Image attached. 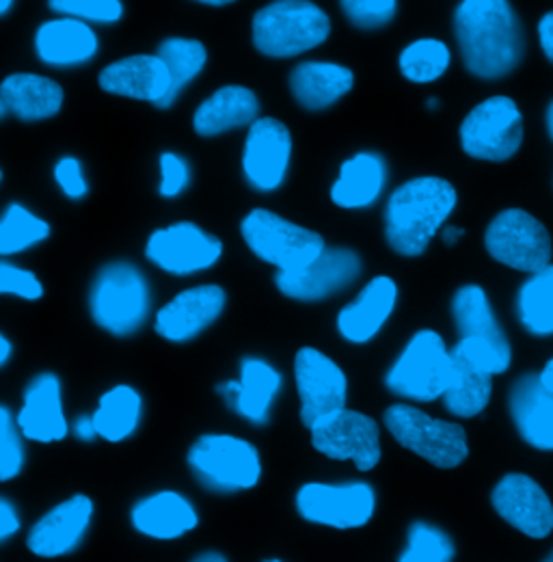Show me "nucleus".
<instances>
[{
    "label": "nucleus",
    "instance_id": "nucleus-1",
    "mask_svg": "<svg viewBox=\"0 0 553 562\" xmlns=\"http://www.w3.org/2000/svg\"><path fill=\"white\" fill-rule=\"evenodd\" d=\"M463 64L484 80L504 78L526 53L521 22L506 0H465L454 13Z\"/></svg>",
    "mask_w": 553,
    "mask_h": 562
},
{
    "label": "nucleus",
    "instance_id": "nucleus-2",
    "mask_svg": "<svg viewBox=\"0 0 553 562\" xmlns=\"http://www.w3.org/2000/svg\"><path fill=\"white\" fill-rule=\"evenodd\" d=\"M456 191L441 178H415L398 187L385 209V238L407 258L421 256L456 209Z\"/></svg>",
    "mask_w": 553,
    "mask_h": 562
},
{
    "label": "nucleus",
    "instance_id": "nucleus-3",
    "mask_svg": "<svg viewBox=\"0 0 553 562\" xmlns=\"http://www.w3.org/2000/svg\"><path fill=\"white\" fill-rule=\"evenodd\" d=\"M331 33L329 15L307 0H276L262 7L253 18L256 48L275 59L303 55Z\"/></svg>",
    "mask_w": 553,
    "mask_h": 562
},
{
    "label": "nucleus",
    "instance_id": "nucleus-4",
    "mask_svg": "<svg viewBox=\"0 0 553 562\" xmlns=\"http://www.w3.org/2000/svg\"><path fill=\"white\" fill-rule=\"evenodd\" d=\"M249 249L279 273H292L314 265L325 251V238L271 211L249 212L240 225Z\"/></svg>",
    "mask_w": 553,
    "mask_h": 562
},
{
    "label": "nucleus",
    "instance_id": "nucleus-5",
    "mask_svg": "<svg viewBox=\"0 0 553 562\" xmlns=\"http://www.w3.org/2000/svg\"><path fill=\"white\" fill-rule=\"evenodd\" d=\"M189 468L206 490L216 493L253 490L262 476L258 448L234 435L200 437L189 450Z\"/></svg>",
    "mask_w": 553,
    "mask_h": 562
},
{
    "label": "nucleus",
    "instance_id": "nucleus-6",
    "mask_svg": "<svg viewBox=\"0 0 553 562\" xmlns=\"http://www.w3.org/2000/svg\"><path fill=\"white\" fill-rule=\"evenodd\" d=\"M93 321L113 336H131L149 314V285L131 262L104 267L89 294Z\"/></svg>",
    "mask_w": 553,
    "mask_h": 562
},
{
    "label": "nucleus",
    "instance_id": "nucleus-7",
    "mask_svg": "<svg viewBox=\"0 0 553 562\" xmlns=\"http://www.w3.org/2000/svg\"><path fill=\"white\" fill-rule=\"evenodd\" d=\"M452 379V351L443 338L430 329L417 331L405 351L385 376L392 394L414 401L432 403L443 398Z\"/></svg>",
    "mask_w": 553,
    "mask_h": 562
},
{
    "label": "nucleus",
    "instance_id": "nucleus-8",
    "mask_svg": "<svg viewBox=\"0 0 553 562\" xmlns=\"http://www.w3.org/2000/svg\"><path fill=\"white\" fill-rule=\"evenodd\" d=\"M383 422L403 448L435 468H459L470 454L467 435L461 424L430 418L414 405H392Z\"/></svg>",
    "mask_w": 553,
    "mask_h": 562
},
{
    "label": "nucleus",
    "instance_id": "nucleus-9",
    "mask_svg": "<svg viewBox=\"0 0 553 562\" xmlns=\"http://www.w3.org/2000/svg\"><path fill=\"white\" fill-rule=\"evenodd\" d=\"M486 251L493 260L523 271L541 273L552 260V238L545 225L519 209L499 212L484 234Z\"/></svg>",
    "mask_w": 553,
    "mask_h": 562
},
{
    "label": "nucleus",
    "instance_id": "nucleus-10",
    "mask_svg": "<svg viewBox=\"0 0 553 562\" xmlns=\"http://www.w3.org/2000/svg\"><path fill=\"white\" fill-rule=\"evenodd\" d=\"M523 140V117L515 100L493 95L481 102L461 126V145L467 156L501 162L512 158Z\"/></svg>",
    "mask_w": 553,
    "mask_h": 562
},
{
    "label": "nucleus",
    "instance_id": "nucleus-11",
    "mask_svg": "<svg viewBox=\"0 0 553 562\" xmlns=\"http://www.w3.org/2000/svg\"><path fill=\"white\" fill-rule=\"evenodd\" d=\"M374 508L376 493L368 483H307L296 493V510L305 521L336 530L363 528Z\"/></svg>",
    "mask_w": 553,
    "mask_h": 562
},
{
    "label": "nucleus",
    "instance_id": "nucleus-12",
    "mask_svg": "<svg viewBox=\"0 0 553 562\" xmlns=\"http://www.w3.org/2000/svg\"><path fill=\"white\" fill-rule=\"evenodd\" d=\"M151 265L169 276H193L206 271L223 256V243L191 221L156 229L145 247Z\"/></svg>",
    "mask_w": 553,
    "mask_h": 562
},
{
    "label": "nucleus",
    "instance_id": "nucleus-13",
    "mask_svg": "<svg viewBox=\"0 0 553 562\" xmlns=\"http://www.w3.org/2000/svg\"><path fill=\"white\" fill-rule=\"evenodd\" d=\"M301 420L312 430L318 422L346 409L348 381L342 368L316 349H301L294 359Z\"/></svg>",
    "mask_w": 553,
    "mask_h": 562
},
{
    "label": "nucleus",
    "instance_id": "nucleus-14",
    "mask_svg": "<svg viewBox=\"0 0 553 562\" xmlns=\"http://www.w3.org/2000/svg\"><path fill=\"white\" fill-rule=\"evenodd\" d=\"M312 443L336 461H352L359 472H370L381 461L379 424L359 412L342 409L312 428Z\"/></svg>",
    "mask_w": 553,
    "mask_h": 562
},
{
    "label": "nucleus",
    "instance_id": "nucleus-15",
    "mask_svg": "<svg viewBox=\"0 0 553 562\" xmlns=\"http://www.w3.org/2000/svg\"><path fill=\"white\" fill-rule=\"evenodd\" d=\"M292 156V137L285 124L273 117H260L245 140L242 171L247 182L260 191L271 193L281 187Z\"/></svg>",
    "mask_w": 553,
    "mask_h": 562
},
{
    "label": "nucleus",
    "instance_id": "nucleus-16",
    "mask_svg": "<svg viewBox=\"0 0 553 562\" xmlns=\"http://www.w3.org/2000/svg\"><path fill=\"white\" fill-rule=\"evenodd\" d=\"M497 515L532 539H545L553 530L552 499L526 474H506L490 495Z\"/></svg>",
    "mask_w": 553,
    "mask_h": 562
},
{
    "label": "nucleus",
    "instance_id": "nucleus-17",
    "mask_svg": "<svg viewBox=\"0 0 553 562\" xmlns=\"http://www.w3.org/2000/svg\"><path fill=\"white\" fill-rule=\"evenodd\" d=\"M225 303V290L214 283L182 290L165 307H160L154 329L169 342H189L223 314Z\"/></svg>",
    "mask_w": 553,
    "mask_h": 562
},
{
    "label": "nucleus",
    "instance_id": "nucleus-18",
    "mask_svg": "<svg viewBox=\"0 0 553 562\" xmlns=\"http://www.w3.org/2000/svg\"><path fill=\"white\" fill-rule=\"evenodd\" d=\"M361 273V258L350 249H327L314 265L276 273V288L296 301H323L348 288Z\"/></svg>",
    "mask_w": 553,
    "mask_h": 562
},
{
    "label": "nucleus",
    "instance_id": "nucleus-19",
    "mask_svg": "<svg viewBox=\"0 0 553 562\" xmlns=\"http://www.w3.org/2000/svg\"><path fill=\"white\" fill-rule=\"evenodd\" d=\"M93 517V502L74 495L50 508L29 532L26 546L40 559H59L74 552L84 539Z\"/></svg>",
    "mask_w": 553,
    "mask_h": 562
},
{
    "label": "nucleus",
    "instance_id": "nucleus-20",
    "mask_svg": "<svg viewBox=\"0 0 553 562\" xmlns=\"http://www.w3.org/2000/svg\"><path fill=\"white\" fill-rule=\"evenodd\" d=\"M100 87L113 95L162 106L171 89V76L158 55H135L100 71Z\"/></svg>",
    "mask_w": 553,
    "mask_h": 562
},
{
    "label": "nucleus",
    "instance_id": "nucleus-21",
    "mask_svg": "<svg viewBox=\"0 0 553 562\" xmlns=\"http://www.w3.org/2000/svg\"><path fill=\"white\" fill-rule=\"evenodd\" d=\"M15 422L20 432L31 441L53 443L66 439L69 426L61 403V383L55 374L33 379Z\"/></svg>",
    "mask_w": 553,
    "mask_h": 562
},
{
    "label": "nucleus",
    "instance_id": "nucleus-22",
    "mask_svg": "<svg viewBox=\"0 0 553 562\" xmlns=\"http://www.w3.org/2000/svg\"><path fill=\"white\" fill-rule=\"evenodd\" d=\"M510 416L523 441L537 450H553V392L541 374H523L510 390Z\"/></svg>",
    "mask_w": 553,
    "mask_h": 562
},
{
    "label": "nucleus",
    "instance_id": "nucleus-23",
    "mask_svg": "<svg viewBox=\"0 0 553 562\" xmlns=\"http://www.w3.org/2000/svg\"><path fill=\"white\" fill-rule=\"evenodd\" d=\"M398 301V285L392 278H374L338 316V331L346 342L365 345L387 323Z\"/></svg>",
    "mask_w": 553,
    "mask_h": 562
},
{
    "label": "nucleus",
    "instance_id": "nucleus-24",
    "mask_svg": "<svg viewBox=\"0 0 553 562\" xmlns=\"http://www.w3.org/2000/svg\"><path fill=\"white\" fill-rule=\"evenodd\" d=\"M131 517L137 532L156 541L180 539L200 524L195 506L178 492H158L138 499Z\"/></svg>",
    "mask_w": 553,
    "mask_h": 562
},
{
    "label": "nucleus",
    "instance_id": "nucleus-25",
    "mask_svg": "<svg viewBox=\"0 0 553 562\" xmlns=\"http://www.w3.org/2000/svg\"><path fill=\"white\" fill-rule=\"evenodd\" d=\"M64 104L59 82L37 74H11L0 85V115H15L22 122L55 117Z\"/></svg>",
    "mask_w": 553,
    "mask_h": 562
},
{
    "label": "nucleus",
    "instance_id": "nucleus-26",
    "mask_svg": "<svg viewBox=\"0 0 553 562\" xmlns=\"http://www.w3.org/2000/svg\"><path fill=\"white\" fill-rule=\"evenodd\" d=\"M281 387V374L264 359L247 357L240 366V381H227L218 390L227 403L249 422L267 424L269 412Z\"/></svg>",
    "mask_w": 553,
    "mask_h": 562
},
{
    "label": "nucleus",
    "instance_id": "nucleus-27",
    "mask_svg": "<svg viewBox=\"0 0 553 562\" xmlns=\"http://www.w3.org/2000/svg\"><path fill=\"white\" fill-rule=\"evenodd\" d=\"M37 57L50 68H76L98 53V37L87 22L74 18L50 20L35 35Z\"/></svg>",
    "mask_w": 553,
    "mask_h": 562
},
{
    "label": "nucleus",
    "instance_id": "nucleus-28",
    "mask_svg": "<svg viewBox=\"0 0 553 562\" xmlns=\"http://www.w3.org/2000/svg\"><path fill=\"white\" fill-rule=\"evenodd\" d=\"M258 115V95L242 85H227L200 104L193 117V126L202 137H216L240 126H253L260 120Z\"/></svg>",
    "mask_w": 553,
    "mask_h": 562
},
{
    "label": "nucleus",
    "instance_id": "nucleus-29",
    "mask_svg": "<svg viewBox=\"0 0 553 562\" xmlns=\"http://www.w3.org/2000/svg\"><path fill=\"white\" fill-rule=\"evenodd\" d=\"M354 74L340 64L305 61L290 74V91L307 111H323L352 89Z\"/></svg>",
    "mask_w": 553,
    "mask_h": 562
},
{
    "label": "nucleus",
    "instance_id": "nucleus-30",
    "mask_svg": "<svg viewBox=\"0 0 553 562\" xmlns=\"http://www.w3.org/2000/svg\"><path fill=\"white\" fill-rule=\"evenodd\" d=\"M452 316H454L461 340L481 342L484 347H488L512 361L510 345H508V340L490 310L486 292L481 285H463L454 294Z\"/></svg>",
    "mask_w": 553,
    "mask_h": 562
},
{
    "label": "nucleus",
    "instance_id": "nucleus-31",
    "mask_svg": "<svg viewBox=\"0 0 553 562\" xmlns=\"http://www.w3.org/2000/svg\"><path fill=\"white\" fill-rule=\"evenodd\" d=\"M385 178V160L374 151H359L342 165L340 178L331 189V200L346 211L368 209L381 198Z\"/></svg>",
    "mask_w": 553,
    "mask_h": 562
},
{
    "label": "nucleus",
    "instance_id": "nucleus-32",
    "mask_svg": "<svg viewBox=\"0 0 553 562\" xmlns=\"http://www.w3.org/2000/svg\"><path fill=\"white\" fill-rule=\"evenodd\" d=\"M493 374L463 352L452 349V379L443 394V405L459 418H476L490 401Z\"/></svg>",
    "mask_w": 553,
    "mask_h": 562
},
{
    "label": "nucleus",
    "instance_id": "nucleus-33",
    "mask_svg": "<svg viewBox=\"0 0 553 562\" xmlns=\"http://www.w3.org/2000/svg\"><path fill=\"white\" fill-rule=\"evenodd\" d=\"M140 409H143L140 394L131 385H117V387L109 390L100 398V405H98L95 414L91 416L95 424V430H98V437H102L111 443L128 439L138 428Z\"/></svg>",
    "mask_w": 553,
    "mask_h": 562
},
{
    "label": "nucleus",
    "instance_id": "nucleus-34",
    "mask_svg": "<svg viewBox=\"0 0 553 562\" xmlns=\"http://www.w3.org/2000/svg\"><path fill=\"white\" fill-rule=\"evenodd\" d=\"M158 59L167 66L169 76H171V89L167 100L162 102L160 109H167L176 102L180 91L200 76L207 61V50L202 42L198 40H182V37H171L165 40L158 50Z\"/></svg>",
    "mask_w": 553,
    "mask_h": 562
},
{
    "label": "nucleus",
    "instance_id": "nucleus-35",
    "mask_svg": "<svg viewBox=\"0 0 553 562\" xmlns=\"http://www.w3.org/2000/svg\"><path fill=\"white\" fill-rule=\"evenodd\" d=\"M517 312L532 336H553V267L532 276L519 290Z\"/></svg>",
    "mask_w": 553,
    "mask_h": 562
},
{
    "label": "nucleus",
    "instance_id": "nucleus-36",
    "mask_svg": "<svg viewBox=\"0 0 553 562\" xmlns=\"http://www.w3.org/2000/svg\"><path fill=\"white\" fill-rule=\"evenodd\" d=\"M50 236V225L20 204H11L0 221V254H20Z\"/></svg>",
    "mask_w": 553,
    "mask_h": 562
},
{
    "label": "nucleus",
    "instance_id": "nucleus-37",
    "mask_svg": "<svg viewBox=\"0 0 553 562\" xmlns=\"http://www.w3.org/2000/svg\"><path fill=\"white\" fill-rule=\"evenodd\" d=\"M450 61H452V55L443 42L417 40L400 53L398 66L405 78H409L411 82L426 85L441 78L450 68Z\"/></svg>",
    "mask_w": 553,
    "mask_h": 562
},
{
    "label": "nucleus",
    "instance_id": "nucleus-38",
    "mask_svg": "<svg viewBox=\"0 0 553 562\" xmlns=\"http://www.w3.org/2000/svg\"><path fill=\"white\" fill-rule=\"evenodd\" d=\"M456 548L437 526L415 521L407 535V548L398 562H454Z\"/></svg>",
    "mask_w": 553,
    "mask_h": 562
},
{
    "label": "nucleus",
    "instance_id": "nucleus-39",
    "mask_svg": "<svg viewBox=\"0 0 553 562\" xmlns=\"http://www.w3.org/2000/svg\"><path fill=\"white\" fill-rule=\"evenodd\" d=\"M24 450L20 439L18 422L11 418L7 407L0 409V481L7 483L22 472Z\"/></svg>",
    "mask_w": 553,
    "mask_h": 562
},
{
    "label": "nucleus",
    "instance_id": "nucleus-40",
    "mask_svg": "<svg viewBox=\"0 0 553 562\" xmlns=\"http://www.w3.org/2000/svg\"><path fill=\"white\" fill-rule=\"evenodd\" d=\"M50 9L80 22L111 24L122 20L124 4L117 0H53Z\"/></svg>",
    "mask_w": 553,
    "mask_h": 562
},
{
    "label": "nucleus",
    "instance_id": "nucleus-41",
    "mask_svg": "<svg viewBox=\"0 0 553 562\" xmlns=\"http://www.w3.org/2000/svg\"><path fill=\"white\" fill-rule=\"evenodd\" d=\"M340 7L346 18L363 31L390 24L398 11V4L394 0H345Z\"/></svg>",
    "mask_w": 553,
    "mask_h": 562
},
{
    "label": "nucleus",
    "instance_id": "nucleus-42",
    "mask_svg": "<svg viewBox=\"0 0 553 562\" xmlns=\"http://www.w3.org/2000/svg\"><path fill=\"white\" fill-rule=\"evenodd\" d=\"M0 292L35 301L44 294V285L31 271H24V269L11 267L9 262H2L0 265Z\"/></svg>",
    "mask_w": 553,
    "mask_h": 562
},
{
    "label": "nucleus",
    "instance_id": "nucleus-43",
    "mask_svg": "<svg viewBox=\"0 0 553 562\" xmlns=\"http://www.w3.org/2000/svg\"><path fill=\"white\" fill-rule=\"evenodd\" d=\"M160 173H162V180L158 191L162 198H176L189 187V180H191L189 165L184 158H180L173 151H165L160 156Z\"/></svg>",
    "mask_w": 553,
    "mask_h": 562
},
{
    "label": "nucleus",
    "instance_id": "nucleus-44",
    "mask_svg": "<svg viewBox=\"0 0 553 562\" xmlns=\"http://www.w3.org/2000/svg\"><path fill=\"white\" fill-rule=\"evenodd\" d=\"M55 180L61 187V191L71 200H80L87 195V182L82 178V167L76 158L59 160V165L55 167Z\"/></svg>",
    "mask_w": 553,
    "mask_h": 562
},
{
    "label": "nucleus",
    "instance_id": "nucleus-45",
    "mask_svg": "<svg viewBox=\"0 0 553 562\" xmlns=\"http://www.w3.org/2000/svg\"><path fill=\"white\" fill-rule=\"evenodd\" d=\"M20 530V517L13 508V504L2 497L0 499V541H9Z\"/></svg>",
    "mask_w": 553,
    "mask_h": 562
},
{
    "label": "nucleus",
    "instance_id": "nucleus-46",
    "mask_svg": "<svg viewBox=\"0 0 553 562\" xmlns=\"http://www.w3.org/2000/svg\"><path fill=\"white\" fill-rule=\"evenodd\" d=\"M539 37H541V46L545 57L553 64V11L545 13L543 20L539 22Z\"/></svg>",
    "mask_w": 553,
    "mask_h": 562
},
{
    "label": "nucleus",
    "instance_id": "nucleus-47",
    "mask_svg": "<svg viewBox=\"0 0 553 562\" xmlns=\"http://www.w3.org/2000/svg\"><path fill=\"white\" fill-rule=\"evenodd\" d=\"M74 432H76L82 441H91L93 437H98V430H95L93 418H87V416L78 418L76 426H74Z\"/></svg>",
    "mask_w": 553,
    "mask_h": 562
},
{
    "label": "nucleus",
    "instance_id": "nucleus-48",
    "mask_svg": "<svg viewBox=\"0 0 553 562\" xmlns=\"http://www.w3.org/2000/svg\"><path fill=\"white\" fill-rule=\"evenodd\" d=\"M463 234H465V229L450 225V227H443V234H441V236H443V243H445V245H454Z\"/></svg>",
    "mask_w": 553,
    "mask_h": 562
},
{
    "label": "nucleus",
    "instance_id": "nucleus-49",
    "mask_svg": "<svg viewBox=\"0 0 553 562\" xmlns=\"http://www.w3.org/2000/svg\"><path fill=\"white\" fill-rule=\"evenodd\" d=\"M193 562H227V559L223 554H218V552H204V554L195 557Z\"/></svg>",
    "mask_w": 553,
    "mask_h": 562
},
{
    "label": "nucleus",
    "instance_id": "nucleus-50",
    "mask_svg": "<svg viewBox=\"0 0 553 562\" xmlns=\"http://www.w3.org/2000/svg\"><path fill=\"white\" fill-rule=\"evenodd\" d=\"M9 355H11V342L4 336H0V366L9 361Z\"/></svg>",
    "mask_w": 553,
    "mask_h": 562
},
{
    "label": "nucleus",
    "instance_id": "nucleus-51",
    "mask_svg": "<svg viewBox=\"0 0 553 562\" xmlns=\"http://www.w3.org/2000/svg\"><path fill=\"white\" fill-rule=\"evenodd\" d=\"M541 381L545 383V387H550L553 392V359L545 366V370L541 372Z\"/></svg>",
    "mask_w": 553,
    "mask_h": 562
},
{
    "label": "nucleus",
    "instance_id": "nucleus-52",
    "mask_svg": "<svg viewBox=\"0 0 553 562\" xmlns=\"http://www.w3.org/2000/svg\"><path fill=\"white\" fill-rule=\"evenodd\" d=\"M548 131H550L553 139V102L550 104V109H548Z\"/></svg>",
    "mask_w": 553,
    "mask_h": 562
},
{
    "label": "nucleus",
    "instance_id": "nucleus-53",
    "mask_svg": "<svg viewBox=\"0 0 553 562\" xmlns=\"http://www.w3.org/2000/svg\"><path fill=\"white\" fill-rule=\"evenodd\" d=\"M204 4H207V7H223V4H229V2H225V0H207Z\"/></svg>",
    "mask_w": 553,
    "mask_h": 562
},
{
    "label": "nucleus",
    "instance_id": "nucleus-54",
    "mask_svg": "<svg viewBox=\"0 0 553 562\" xmlns=\"http://www.w3.org/2000/svg\"><path fill=\"white\" fill-rule=\"evenodd\" d=\"M9 7H11V2H9V0H2V2H0V15H4V13L9 11Z\"/></svg>",
    "mask_w": 553,
    "mask_h": 562
},
{
    "label": "nucleus",
    "instance_id": "nucleus-55",
    "mask_svg": "<svg viewBox=\"0 0 553 562\" xmlns=\"http://www.w3.org/2000/svg\"><path fill=\"white\" fill-rule=\"evenodd\" d=\"M437 106H439L437 98H430V100H428V109H437Z\"/></svg>",
    "mask_w": 553,
    "mask_h": 562
},
{
    "label": "nucleus",
    "instance_id": "nucleus-56",
    "mask_svg": "<svg viewBox=\"0 0 553 562\" xmlns=\"http://www.w3.org/2000/svg\"><path fill=\"white\" fill-rule=\"evenodd\" d=\"M545 562H553V552L548 557V559H545Z\"/></svg>",
    "mask_w": 553,
    "mask_h": 562
},
{
    "label": "nucleus",
    "instance_id": "nucleus-57",
    "mask_svg": "<svg viewBox=\"0 0 553 562\" xmlns=\"http://www.w3.org/2000/svg\"><path fill=\"white\" fill-rule=\"evenodd\" d=\"M264 562H283V561H264Z\"/></svg>",
    "mask_w": 553,
    "mask_h": 562
}]
</instances>
